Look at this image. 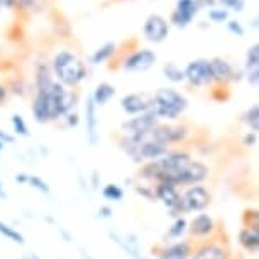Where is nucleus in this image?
Returning <instances> with one entry per match:
<instances>
[{"instance_id":"nucleus-1","label":"nucleus","mask_w":259,"mask_h":259,"mask_svg":"<svg viewBox=\"0 0 259 259\" xmlns=\"http://www.w3.org/2000/svg\"><path fill=\"white\" fill-rule=\"evenodd\" d=\"M78 104V94L76 92L66 90L60 81H56L48 90H39L34 95L31 112L34 120L39 124H48L55 122L66 115L68 112L75 110Z\"/></svg>"},{"instance_id":"nucleus-2","label":"nucleus","mask_w":259,"mask_h":259,"mask_svg":"<svg viewBox=\"0 0 259 259\" xmlns=\"http://www.w3.org/2000/svg\"><path fill=\"white\" fill-rule=\"evenodd\" d=\"M51 70L55 80L60 81L63 87L75 89L87 78V65L81 58H78L71 51H60L53 58Z\"/></svg>"},{"instance_id":"nucleus-3","label":"nucleus","mask_w":259,"mask_h":259,"mask_svg":"<svg viewBox=\"0 0 259 259\" xmlns=\"http://www.w3.org/2000/svg\"><path fill=\"white\" fill-rule=\"evenodd\" d=\"M153 109L151 112L158 117V120H177L188 109V99L178 90L171 87H163L156 90L153 95Z\"/></svg>"},{"instance_id":"nucleus-4","label":"nucleus","mask_w":259,"mask_h":259,"mask_svg":"<svg viewBox=\"0 0 259 259\" xmlns=\"http://www.w3.org/2000/svg\"><path fill=\"white\" fill-rule=\"evenodd\" d=\"M158 124H159L158 117L149 110V112H146V114L134 115V117H131V119L124 120L120 124V131L124 136H131V138H136V139H146V138H149L151 133L156 129Z\"/></svg>"},{"instance_id":"nucleus-5","label":"nucleus","mask_w":259,"mask_h":259,"mask_svg":"<svg viewBox=\"0 0 259 259\" xmlns=\"http://www.w3.org/2000/svg\"><path fill=\"white\" fill-rule=\"evenodd\" d=\"M182 203L187 213H200L212 203V192L205 185H192L182 192Z\"/></svg>"},{"instance_id":"nucleus-6","label":"nucleus","mask_w":259,"mask_h":259,"mask_svg":"<svg viewBox=\"0 0 259 259\" xmlns=\"http://www.w3.org/2000/svg\"><path fill=\"white\" fill-rule=\"evenodd\" d=\"M188 127L183 124H158L149 138L171 149V146L185 143L188 139Z\"/></svg>"},{"instance_id":"nucleus-7","label":"nucleus","mask_w":259,"mask_h":259,"mask_svg":"<svg viewBox=\"0 0 259 259\" xmlns=\"http://www.w3.org/2000/svg\"><path fill=\"white\" fill-rule=\"evenodd\" d=\"M210 168L203 161L200 159H192L185 168L180 171L177 177L173 178L175 187H192V185H202L205 180L208 178Z\"/></svg>"},{"instance_id":"nucleus-8","label":"nucleus","mask_w":259,"mask_h":259,"mask_svg":"<svg viewBox=\"0 0 259 259\" xmlns=\"http://www.w3.org/2000/svg\"><path fill=\"white\" fill-rule=\"evenodd\" d=\"M185 81H188L193 87H207L212 85V70H210V60L205 58H197L192 60L185 66Z\"/></svg>"},{"instance_id":"nucleus-9","label":"nucleus","mask_w":259,"mask_h":259,"mask_svg":"<svg viewBox=\"0 0 259 259\" xmlns=\"http://www.w3.org/2000/svg\"><path fill=\"white\" fill-rule=\"evenodd\" d=\"M109 237H110V241L131 259H151L149 256H146L143 252V247L139 246V241H138V237H136V234L133 232L119 234V232L109 231Z\"/></svg>"},{"instance_id":"nucleus-10","label":"nucleus","mask_w":259,"mask_h":259,"mask_svg":"<svg viewBox=\"0 0 259 259\" xmlns=\"http://www.w3.org/2000/svg\"><path fill=\"white\" fill-rule=\"evenodd\" d=\"M158 61V55L151 50H138L131 53L129 56L122 61V70L127 73H143L148 71L154 63Z\"/></svg>"},{"instance_id":"nucleus-11","label":"nucleus","mask_w":259,"mask_h":259,"mask_svg":"<svg viewBox=\"0 0 259 259\" xmlns=\"http://www.w3.org/2000/svg\"><path fill=\"white\" fill-rule=\"evenodd\" d=\"M210 70H212L213 83H221V85L229 81H241L244 75H246L242 70H236L224 58H212L210 60Z\"/></svg>"},{"instance_id":"nucleus-12","label":"nucleus","mask_w":259,"mask_h":259,"mask_svg":"<svg viewBox=\"0 0 259 259\" xmlns=\"http://www.w3.org/2000/svg\"><path fill=\"white\" fill-rule=\"evenodd\" d=\"M190 259H231V251L224 242L205 241L193 246V252Z\"/></svg>"},{"instance_id":"nucleus-13","label":"nucleus","mask_w":259,"mask_h":259,"mask_svg":"<svg viewBox=\"0 0 259 259\" xmlns=\"http://www.w3.org/2000/svg\"><path fill=\"white\" fill-rule=\"evenodd\" d=\"M215 229H217V224H215L213 217L205 212L197 213L192 221L188 222V232L193 239L192 241H200V239H207L212 237Z\"/></svg>"},{"instance_id":"nucleus-14","label":"nucleus","mask_w":259,"mask_h":259,"mask_svg":"<svg viewBox=\"0 0 259 259\" xmlns=\"http://www.w3.org/2000/svg\"><path fill=\"white\" fill-rule=\"evenodd\" d=\"M143 32H144V37L148 39V41L163 42L164 39L168 37L169 24L163 16H159V14H151V16L146 19Z\"/></svg>"},{"instance_id":"nucleus-15","label":"nucleus","mask_w":259,"mask_h":259,"mask_svg":"<svg viewBox=\"0 0 259 259\" xmlns=\"http://www.w3.org/2000/svg\"><path fill=\"white\" fill-rule=\"evenodd\" d=\"M198 11L200 9L195 4V0H177V7L171 12L169 22L180 29H185L192 24L193 17L197 16Z\"/></svg>"},{"instance_id":"nucleus-16","label":"nucleus","mask_w":259,"mask_h":259,"mask_svg":"<svg viewBox=\"0 0 259 259\" xmlns=\"http://www.w3.org/2000/svg\"><path fill=\"white\" fill-rule=\"evenodd\" d=\"M97 107L92 100V97H89L83 107V115H85V136L89 144L94 148L100 143V131H99V117H97Z\"/></svg>"},{"instance_id":"nucleus-17","label":"nucleus","mask_w":259,"mask_h":259,"mask_svg":"<svg viewBox=\"0 0 259 259\" xmlns=\"http://www.w3.org/2000/svg\"><path fill=\"white\" fill-rule=\"evenodd\" d=\"M120 109L129 115H141L153 109V99L146 94H127L120 99Z\"/></svg>"},{"instance_id":"nucleus-18","label":"nucleus","mask_w":259,"mask_h":259,"mask_svg":"<svg viewBox=\"0 0 259 259\" xmlns=\"http://www.w3.org/2000/svg\"><path fill=\"white\" fill-rule=\"evenodd\" d=\"M193 252V241L192 239H182V241L163 244L158 247L156 256L158 259H190Z\"/></svg>"},{"instance_id":"nucleus-19","label":"nucleus","mask_w":259,"mask_h":259,"mask_svg":"<svg viewBox=\"0 0 259 259\" xmlns=\"http://www.w3.org/2000/svg\"><path fill=\"white\" fill-rule=\"evenodd\" d=\"M188 232V221L185 217H178L173 219L171 226L168 227V231L163 234V244H171V242H177L182 241L185 237V234Z\"/></svg>"},{"instance_id":"nucleus-20","label":"nucleus","mask_w":259,"mask_h":259,"mask_svg":"<svg viewBox=\"0 0 259 259\" xmlns=\"http://www.w3.org/2000/svg\"><path fill=\"white\" fill-rule=\"evenodd\" d=\"M237 241L239 246L249 254H256L259 251V231L256 229L242 227L237 234Z\"/></svg>"},{"instance_id":"nucleus-21","label":"nucleus","mask_w":259,"mask_h":259,"mask_svg":"<svg viewBox=\"0 0 259 259\" xmlns=\"http://www.w3.org/2000/svg\"><path fill=\"white\" fill-rule=\"evenodd\" d=\"M55 83V75H53L51 65L48 63H37L36 73H34V85H36V92L48 90Z\"/></svg>"},{"instance_id":"nucleus-22","label":"nucleus","mask_w":259,"mask_h":259,"mask_svg":"<svg viewBox=\"0 0 259 259\" xmlns=\"http://www.w3.org/2000/svg\"><path fill=\"white\" fill-rule=\"evenodd\" d=\"M92 100H94V104L97 107H104L110 102V99H114L115 97V87L110 85V83L107 81H102L99 85L95 87L94 94L90 95Z\"/></svg>"},{"instance_id":"nucleus-23","label":"nucleus","mask_w":259,"mask_h":259,"mask_svg":"<svg viewBox=\"0 0 259 259\" xmlns=\"http://www.w3.org/2000/svg\"><path fill=\"white\" fill-rule=\"evenodd\" d=\"M115 51H117V45L115 42H105V45H102L99 50H97L94 55L90 56V63L92 65H102V63H105V61H109L112 56L115 55Z\"/></svg>"},{"instance_id":"nucleus-24","label":"nucleus","mask_w":259,"mask_h":259,"mask_svg":"<svg viewBox=\"0 0 259 259\" xmlns=\"http://www.w3.org/2000/svg\"><path fill=\"white\" fill-rule=\"evenodd\" d=\"M163 75L171 83H183L185 81V71L183 68H180L175 61L166 63L163 66Z\"/></svg>"},{"instance_id":"nucleus-25","label":"nucleus","mask_w":259,"mask_h":259,"mask_svg":"<svg viewBox=\"0 0 259 259\" xmlns=\"http://www.w3.org/2000/svg\"><path fill=\"white\" fill-rule=\"evenodd\" d=\"M0 236L6 237L7 241H11L14 244H17V246H24L26 241H24V236L21 232L17 231V229H14L12 226H9L4 221H0Z\"/></svg>"},{"instance_id":"nucleus-26","label":"nucleus","mask_w":259,"mask_h":259,"mask_svg":"<svg viewBox=\"0 0 259 259\" xmlns=\"http://www.w3.org/2000/svg\"><path fill=\"white\" fill-rule=\"evenodd\" d=\"M102 197H104L107 202H122L124 200V188L119 187L117 183H107L104 188H102Z\"/></svg>"},{"instance_id":"nucleus-27","label":"nucleus","mask_w":259,"mask_h":259,"mask_svg":"<svg viewBox=\"0 0 259 259\" xmlns=\"http://www.w3.org/2000/svg\"><path fill=\"white\" fill-rule=\"evenodd\" d=\"M242 122L249 127L251 133H257L259 131V107L256 104H254L252 107H249V109L244 112Z\"/></svg>"},{"instance_id":"nucleus-28","label":"nucleus","mask_w":259,"mask_h":259,"mask_svg":"<svg viewBox=\"0 0 259 259\" xmlns=\"http://www.w3.org/2000/svg\"><path fill=\"white\" fill-rule=\"evenodd\" d=\"M11 124L16 136H21V138H29L31 136V131H29L26 120H24V117L21 114H14L11 117Z\"/></svg>"},{"instance_id":"nucleus-29","label":"nucleus","mask_w":259,"mask_h":259,"mask_svg":"<svg viewBox=\"0 0 259 259\" xmlns=\"http://www.w3.org/2000/svg\"><path fill=\"white\" fill-rule=\"evenodd\" d=\"M259 68V46L252 45L246 53V63H244V73Z\"/></svg>"},{"instance_id":"nucleus-30","label":"nucleus","mask_w":259,"mask_h":259,"mask_svg":"<svg viewBox=\"0 0 259 259\" xmlns=\"http://www.w3.org/2000/svg\"><path fill=\"white\" fill-rule=\"evenodd\" d=\"M27 185H29L31 188H34V190H37V192H39V193H42V195H50V193H51L50 183H48L45 178L39 177V175H29Z\"/></svg>"},{"instance_id":"nucleus-31","label":"nucleus","mask_w":259,"mask_h":259,"mask_svg":"<svg viewBox=\"0 0 259 259\" xmlns=\"http://www.w3.org/2000/svg\"><path fill=\"white\" fill-rule=\"evenodd\" d=\"M242 222H244V227L256 229V231H259V212H257V208H247L242 215Z\"/></svg>"},{"instance_id":"nucleus-32","label":"nucleus","mask_w":259,"mask_h":259,"mask_svg":"<svg viewBox=\"0 0 259 259\" xmlns=\"http://www.w3.org/2000/svg\"><path fill=\"white\" fill-rule=\"evenodd\" d=\"M217 4H221L222 9L226 11H234V12H242L246 7V0H215Z\"/></svg>"},{"instance_id":"nucleus-33","label":"nucleus","mask_w":259,"mask_h":259,"mask_svg":"<svg viewBox=\"0 0 259 259\" xmlns=\"http://www.w3.org/2000/svg\"><path fill=\"white\" fill-rule=\"evenodd\" d=\"M134 190H136V193L141 195V197H143V198L149 200V202H156L153 185H148V183H138V185H134Z\"/></svg>"},{"instance_id":"nucleus-34","label":"nucleus","mask_w":259,"mask_h":259,"mask_svg":"<svg viewBox=\"0 0 259 259\" xmlns=\"http://www.w3.org/2000/svg\"><path fill=\"white\" fill-rule=\"evenodd\" d=\"M208 17H210V21L215 24L226 22L229 19V11H226V9H222V7H213L212 11L208 12Z\"/></svg>"},{"instance_id":"nucleus-35","label":"nucleus","mask_w":259,"mask_h":259,"mask_svg":"<svg viewBox=\"0 0 259 259\" xmlns=\"http://www.w3.org/2000/svg\"><path fill=\"white\" fill-rule=\"evenodd\" d=\"M61 119L65 120V125H66V127H70V129H73V127H76L78 124H80V114H78L76 110L68 112V114H66V115H63Z\"/></svg>"},{"instance_id":"nucleus-36","label":"nucleus","mask_w":259,"mask_h":259,"mask_svg":"<svg viewBox=\"0 0 259 259\" xmlns=\"http://www.w3.org/2000/svg\"><path fill=\"white\" fill-rule=\"evenodd\" d=\"M227 29H229V32L234 34V36H239V37L244 36V27H242V24L239 21H229L227 22Z\"/></svg>"},{"instance_id":"nucleus-37","label":"nucleus","mask_w":259,"mask_h":259,"mask_svg":"<svg viewBox=\"0 0 259 259\" xmlns=\"http://www.w3.org/2000/svg\"><path fill=\"white\" fill-rule=\"evenodd\" d=\"M244 78H246V81L249 83V87H252V89H256L257 83H259V68H256V70L247 71L246 75H244Z\"/></svg>"},{"instance_id":"nucleus-38","label":"nucleus","mask_w":259,"mask_h":259,"mask_svg":"<svg viewBox=\"0 0 259 259\" xmlns=\"http://www.w3.org/2000/svg\"><path fill=\"white\" fill-rule=\"evenodd\" d=\"M242 144L246 146V148H254V146L257 144V133H251V131H249L247 134H244Z\"/></svg>"},{"instance_id":"nucleus-39","label":"nucleus","mask_w":259,"mask_h":259,"mask_svg":"<svg viewBox=\"0 0 259 259\" xmlns=\"http://www.w3.org/2000/svg\"><path fill=\"white\" fill-rule=\"evenodd\" d=\"M99 219H112L114 217V208L109 207V205H102L99 208V213H97Z\"/></svg>"},{"instance_id":"nucleus-40","label":"nucleus","mask_w":259,"mask_h":259,"mask_svg":"<svg viewBox=\"0 0 259 259\" xmlns=\"http://www.w3.org/2000/svg\"><path fill=\"white\" fill-rule=\"evenodd\" d=\"M0 141H2L4 144H14L16 143V136H12V134H9L7 131L0 129Z\"/></svg>"},{"instance_id":"nucleus-41","label":"nucleus","mask_w":259,"mask_h":259,"mask_svg":"<svg viewBox=\"0 0 259 259\" xmlns=\"http://www.w3.org/2000/svg\"><path fill=\"white\" fill-rule=\"evenodd\" d=\"M100 182H102V177H100V173L97 169L92 171V188L94 190H99L100 188Z\"/></svg>"},{"instance_id":"nucleus-42","label":"nucleus","mask_w":259,"mask_h":259,"mask_svg":"<svg viewBox=\"0 0 259 259\" xmlns=\"http://www.w3.org/2000/svg\"><path fill=\"white\" fill-rule=\"evenodd\" d=\"M195 4L198 6V9H213L215 7V0H195Z\"/></svg>"},{"instance_id":"nucleus-43","label":"nucleus","mask_w":259,"mask_h":259,"mask_svg":"<svg viewBox=\"0 0 259 259\" xmlns=\"http://www.w3.org/2000/svg\"><path fill=\"white\" fill-rule=\"evenodd\" d=\"M17 2H19V6H21L22 9H26V11H32L37 0H17Z\"/></svg>"},{"instance_id":"nucleus-44","label":"nucleus","mask_w":259,"mask_h":259,"mask_svg":"<svg viewBox=\"0 0 259 259\" xmlns=\"http://www.w3.org/2000/svg\"><path fill=\"white\" fill-rule=\"evenodd\" d=\"M27 178H29L27 173H16L14 175V182L19 183V185H27Z\"/></svg>"},{"instance_id":"nucleus-45","label":"nucleus","mask_w":259,"mask_h":259,"mask_svg":"<svg viewBox=\"0 0 259 259\" xmlns=\"http://www.w3.org/2000/svg\"><path fill=\"white\" fill-rule=\"evenodd\" d=\"M7 94H9L7 89L2 85V83H0V105H2L4 102H6V99H7Z\"/></svg>"},{"instance_id":"nucleus-46","label":"nucleus","mask_w":259,"mask_h":259,"mask_svg":"<svg viewBox=\"0 0 259 259\" xmlns=\"http://www.w3.org/2000/svg\"><path fill=\"white\" fill-rule=\"evenodd\" d=\"M22 259H42V257L39 256L37 252H32V251H29V252H24V254H22Z\"/></svg>"},{"instance_id":"nucleus-47","label":"nucleus","mask_w":259,"mask_h":259,"mask_svg":"<svg viewBox=\"0 0 259 259\" xmlns=\"http://www.w3.org/2000/svg\"><path fill=\"white\" fill-rule=\"evenodd\" d=\"M17 0H0V7H6V9H11L16 6Z\"/></svg>"},{"instance_id":"nucleus-48","label":"nucleus","mask_w":259,"mask_h":259,"mask_svg":"<svg viewBox=\"0 0 259 259\" xmlns=\"http://www.w3.org/2000/svg\"><path fill=\"white\" fill-rule=\"evenodd\" d=\"M0 200H7V192H6V187H4L2 182H0Z\"/></svg>"},{"instance_id":"nucleus-49","label":"nucleus","mask_w":259,"mask_h":259,"mask_svg":"<svg viewBox=\"0 0 259 259\" xmlns=\"http://www.w3.org/2000/svg\"><path fill=\"white\" fill-rule=\"evenodd\" d=\"M252 27H257V17L252 19Z\"/></svg>"},{"instance_id":"nucleus-50","label":"nucleus","mask_w":259,"mask_h":259,"mask_svg":"<svg viewBox=\"0 0 259 259\" xmlns=\"http://www.w3.org/2000/svg\"><path fill=\"white\" fill-rule=\"evenodd\" d=\"M4 148H6V144H4L2 141H0V153H2V149H4Z\"/></svg>"}]
</instances>
